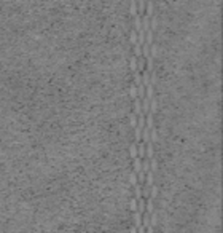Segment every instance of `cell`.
<instances>
[{"label":"cell","instance_id":"d6a6232c","mask_svg":"<svg viewBox=\"0 0 223 233\" xmlns=\"http://www.w3.org/2000/svg\"><path fill=\"white\" fill-rule=\"evenodd\" d=\"M129 233H137V228L132 225V227H131V230H129Z\"/></svg>","mask_w":223,"mask_h":233},{"label":"cell","instance_id":"4316f807","mask_svg":"<svg viewBox=\"0 0 223 233\" xmlns=\"http://www.w3.org/2000/svg\"><path fill=\"white\" fill-rule=\"evenodd\" d=\"M129 121H131V126H132V128L137 126V115H136V113H131V115H129Z\"/></svg>","mask_w":223,"mask_h":233},{"label":"cell","instance_id":"ba28073f","mask_svg":"<svg viewBox=\"0 0 223 233\" xmlns=\"http://www.w3.org/2000/svg\"><path fill=\"white\" fill-rule=\"evenodd\" d=\"M148 171H150V160H148V158H144V160H142V173L147 174Z\"/></svg>","mask_w":223,"mask_h":233},{"label":"cell","instance_id":"83f0119b","mask_svg":"<svg viewBox=\"0 0 223 233\" xmlns=\"http://www.w3.org/2000/svg\"><path fill=\"white\" fill-rule=\"evenodd\" d=\"M134 56L136 58H140L142 56V46L140 45H134Z\"/></svg>","mask_w":223,"mask_h":233},{"label":"cell","instance_id":"6da1fadb","mask_svg":"<svg viewBox=\"0 0 223 233\" xmlns=\"http://www.w3.org/2000/svg\"><path fill=\"white\" fill-rule=\"evenodd\" d=\"M142 30L144 32L150 30V16H147V15L142 16Z\"/></svg>","mask_w":223,"mask_h":233},{"label":"cell","instance_id":"ffe728a7","mask_svg":"<svg viewBox=\"0 0 223 233\" xmlns=\"http://www.w3.org/2000/svg\"><path fill=\"white\" fill-rule=\"evenodd\" d=\"M129 40H131L132 45H136V43H137V32L134 29H131V32H129Z\"/></svg>","mask_w":223,"mask_h":233},{"label":"cell","instance_id":"44dd1931","mask_svg":"<svg viewBox=\"0 0 223 233\" xmlns=\"http://www.w3.org/2000/svg\"><path fill=\"white\" fill-rule=\"evenodd\" d=\"M129 94H131L132 99H136V97H137V88H136L134 83H131V86H129Z\"/></svg>","mask_w":223,"mask_h":233},{"label":"cell","instance_id":"8992f818","mask_svg":"<svg viewBox=\"0 0 223 233\" xmlns=\"http://www.w3.org/2000/svg\"><path fill=\"white\" fill-rule=\"evenodd\" d=\"M132 163H134V173L139 174L142 171V160H140V158H134Z\"/></svg>","mask_w":223,"mask_h":233},{"label":"cell","instance_id":"277c9868","mask_svg":"<svg viewBox=\"0 0 223 233\" xmlns=\"http://www.w3.org/2000/svg\"><path fill=\"white\" fill-rule=\"evenodd\" d=\"M132 113H136V115H140V113H142V102H140L139 97L134 99V112Z\"/></svg>","mask_w":223,"mask_h":233},{"label":"cell","instance_id":"7a4b0ae2","mask_svg":"<svg viewBox=\"0 0 223 233\" xmlns=\"http://www.w3.org/2000/svg\"><path fill=\"white\" fill-rule=\"evenodd\" d=\"M136 32H139V30H142V16L137 15L134 16V27H132Z\"/></svg>","mask_w":223,"mask_h":233},{"label":"cell","instance_id":"603a6c76","mask_svg":"<svg viewBox=\"0 0 223 233\" xmlns=\"http://www.w3.org/2000/svg\"><path fill=\"white\" fill-rule=\"evenodd\" d=\"M129 182H131V185H132V187H134V185H137V184H139V182H137V174L134 173V171L129 174Z\"/></svg>","mask_w":223,"mask_h":233},{"label":"cell","instance_id":"2e32d148","mask_svg":"<svg viewBox=\"0 0 223 233\" xmlns=\"http://www.w3.org/2000/svg\"><path fill=\"white\" fill-rule=\"evenodd\" d=\"M151 185H153V173L148 171V173H147V184H145V187L151 188Z\"/></svg>","mask_w":223,"mask_h":233},{"label":"cell","instance_id":"4fadbf2b","mask_svg":"<svg viewBox=\"0 0 223 233\" xmlns=\"http://www.w3.org/2000/svg\"><path fill=\"white\" fill-rule=\"evenodd\" d=\"M145 88H147V94H145V97H147L148 101H151V99H153V93H155V86L147 85Z\"/></svg>","mask_w":223,"mask_h":233},{"label":"cell","instance_id":"484cf974","mask_svg":"<svg viewBox=\"0 0 223 233\" xmlns=\"http://www.w3.org/2000/svg\"><path fill=\"white\" fill-rule=\"evenodd\" d=\"M150 56H151L153 59L158 56V46H156V45H151V46H150Z\"/></svg>","mask_w":223,"mask_h":233},{"label":"cell","instance_id":"1f68e13d","mask_svg":"<svg viewBox=\"0 0 223 233\" xmlns=\"http://www.w3.org/2000/svg\"><path fill=\"white\" fill-rule=\"evenodd\" d=\"M137 233H145V227H144V225H140V227H137Z\"/></svg>","mask_w":223,"mask_h":233},{"label":"cell","instance_id":"d4e9b609","mask_svg":"<svg viewBox=\"0 0 223 233\" xmlns=\"http://www.w3.org/2000/svg\"><path fill=\"white\" fill-rule=\"evenodd\" d=\"M153 2H147V16H153Z\"/></svg>","mask_w":223,"mask_h":233},{"label":"cell","instance_id":"9c48e42d","mask_svg":"<svg viewBox=\"0 0 223 233\" xmlns=\"http://www.w3.org/2000/svg\"><path fill=\"white\" fill-rule=\"evenodd\" d=\"M129 13H131V16H137L139 13H137V3L134 2V0H131L129 2Z\"/></svg>","mask_w":223,"mask_h":233},{"label":"cell","instance_id":"7c38bea8","mask_svg":"<svg viewBox=\"0 0 223 233\" xmlns=\"http://www.w3.org/2000/svg\"><path fill=\"white\" fill-rule=\"evenodd\" d=\"M137 212H139V214H144L145 212V200L144 198L137 200Z\"/></svg>","mask_w":223,"mask_h":233},{"label":"cell","instance_id":"8fae6325","mask_svg":"<svg viewBox=\"0 0 223 233\" xmlns=\"http://www.w3.org/2000/svg\"><path fill=\"white\" fill-rule=\"evenodd\" d=\"M129 153H131V158H137V144L136 142H131L129 146Z\"/></svg>","mask_w":223,"mask_h":233},{"label":"cell","instance_id":"4dcf8cb0","mask_svg":"<svg viewBox=\"0 0 223 233\" xmlns=\"http://www.w3.org/2000/svg\"><path fill=\"white\" fill-rule=\"evenodd\" d=\"M145 6H147V3H145V2H139V3H137V13H144Z\"/></svg>","mask_w":223,"mask_h":233},{"label":"cell","instance_id":"9a60e30c","mask_svg":"<svg viewBox=\"0 0 223 233\" xmlns=\"http://www.w3.org/2000/svg\"><path fill=\"white\" fill-rule=\"evenodd\" d=\"M145 70V59L142 58H137V72H144Z\"/></svg>","mask_w":223,"mask_h":233},{"label":"cell","instance_id":"f546056e","mask_svg":"<svg viewBox=\"0 0 223 233\" xmlns=\"http://www.w3.org/2000/svg\"><path fill=\"white\" fill-rule=\"evenodd\" d=\"M156 80H158V75H156V72H151V73H150V85H151V86H155V83H156Z\"/></svg>","mask_w":223,"mask_h":233},{"label":"cell","instance_id":"7402d4cb","mask_svg":"<svg viewBox=\"0 0 223 233\" xmlns=\"http://www.w3.org/2000/svg\"><path fill=\"white\" fill-rule=\"evenodd\" d=\"M129 209H131L132 212H136V211H137V200H136L134 197L131 198V201H129Z\"/></svg>","mask_w":223,"mask_h":233},{"label":"cell","instance_id":"30bf717a","mask_svg":"<svg viewBox=\"0 0 223 233\" xmlns=\"http://www.w3.org/2000/svg\"><path fill=\"white\" fill-rule=\"evenodd\" d=\"M129 67H131L132 72H136V70H137V58L134 55H131V58H129Z\"/></svg>","mask_w":223,"mask_h":233},{"label":"cell","instance_id":"e0dca14e","mask_svg":"<svg viewBox=\"0 0 223 233\" xmlns=\"http://www.w3.org/2000/svg\"><path fill=\"white\" fill-rule=\"evenodd\" d=\"M155 211V206H153V200L151 198H147V214H151V212Z\"/></svg>","mask_w":223,"mask_h":233},{"label":"cell","instance_id":"52a82bcc","mask_svg":"<svg viewBox=\"0 0 223 233\" xmlns=\"http://www.w3.org/2000/svg\"><path fill=\"white\" fill-rule=\"evenodd\" d=\"M132 217H134V224H136L134 227H136V228L140 227V225H142V214H139V212L136 211V212H132Z\"/></svg>","mask_w":223,"mask_h":233},{"label":"cell","instance_id":"cb8c5ba5","mask_svg":"<svg viewBox=\"0 0 223 233\" xmlns=\"http://www.w3.org/2000/svg\"><path fill=\"white\" fill-rule=\"evenodd\" d=\"M156 222H158V214H156V212H151V214H150V225H151V227H155Z\"/></svg>","mask_w":223,"mask_h":233},{"label":"cell","instance_id":"3957f363","mask_svg":"<svg viewBox=\"0 0 223 233\" xmlns=\"http://www.w3.org/2000/svg\"><path fill=\"white\" fill-rule=\"evenodd\" d=\"M137 158H140V160L145 158V144L144 142L137 144Z\"/></svg>","mask_w":223,"mask_h":233},{"label":"cell","instance_id":"5b68a950","mask_svg":"<svg viewBox=\"0 0 223 233\" xmlns=\"http://www.w3.org/2000/svg\"><path fill=\"white\" fill-rule=\"evenodd\" d=\"M158 110V99L156 97H153V99L150 101V110H148V113H151V115H155V112Z\"/></svg>","mask_w":223,"mask_h":233},{"label":"cell","instance_id":"ac0fdd59","mask_svg":"<svg viewBox=\"0 0 223 233\" xmlns=\"http://www.w3.org/2000/svg\"><path fill=\"white\" fill-rule=\"evenodd\" d=\"M134 192H136V200H140L142 198V185L140 184H137V185H134Z\"/></svg>","mask_w":223,"mask_h":233},{"label":"cell","instance_id":"5bb4252c","mask_svg":"<svg viewBox=\"0 0 223 233\" xmlns=\"http://www.w3.org/2000/svg\"><path fill=\"white\" fill-rule=\"evenodd\" d=\"M134 142L136 144H139V142H142V129L140 128H136V129H134Z\"/></svg>","mask_w":223,"mask_h":233},{"label":"cell","instance_id":"f1b7e54d","mask_svg":"<svg viewBox=\"0 0 223 233\" xmlns=\"http://www.w3.org/2000/svg\"><path fill=\"white\" fill-rule=\"evenodd\" d=\"M156 195H158V187H156V185H151V188H150V198H151V200H155Z\"/></svg>","mask_w":223,"mask_h":233},{"label":"cell","instance_id":"d6986e66","mask_svg":"<svg viewBox=\"0 0 223 233\" xmlns=\"http://www.w3.org/2000/svg\"><path fill=\"white\" fill-rule=\"evenodd\" d=\"M156 169H158V160L153 157V158L150 160V171L155 174V171H156Z\"/></svg>","mask_w":223,"mask_h":233}]
</instances>
